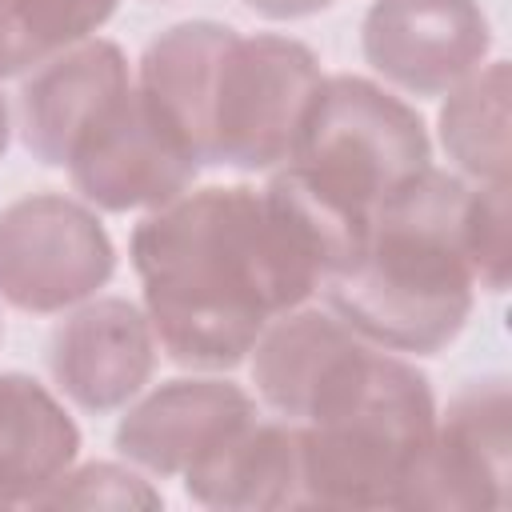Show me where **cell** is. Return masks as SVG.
I'll return each mask as SVG.
<instances>
[{
  "instance_id": "cell-1",
  "label": "cell",
  "mask_w": 512,
  "mask_h": 512,
  "mask_svg": "<svg viewBox=\"0 0 512 512\" xmlns=\"http://www.w3.org/2000/svg\"><path fill=\"white\" fill-rule=\"evenodd\" d=\"M128 252L152 336L184 368H236L276 316L324 284L264 192L248 184L180 192L132 228Z\"/></svg>"
},
{
  "instance_id": "cell-2",
  "label": "cell",
  "mask_w": 512,
  "mask_h": 512,
  "mask_svg": "<svg viewBox=\"0 0 512 512\" xmlns=\"http://www.w3.org/2000/svg\"><path fill=\"white\" fill-rule=\"evenodd\" d=\"M468 196L472 184L460 172L432 164L388 192L372 212L364 256L324 280L328 312L376 348L444 352L476 304L464 252Z\"/></svg>"
},
{
  "instance_id": "cell-3",
  "label": "cell",
  "mask_w": 512,
  "mask_h": 512,
  "mask_svg": "<svg viewBox=\"0 0 512 512\" xmlns=\"http://www.w3.org/2000/svg\"><path fill=\"white\" fill-rule=\"evenodd\" d=\"M436 428L428 376L356 340L316 384L300 420L304 508H396Z\"/></svg>"
},
{
  "instance_id": "cell-4",
  "label": "cell",
  "mask_w": 512,
  "mask_h": 512,
  "mask_svg": "<svg viewBox=\"0 0 512 512\" xmlns=\"http://www.w3.org/2000/svg\"><path fill=\"white\" fill-rule=\"evenodd\" d=\"M288 164L372 216L388 192L432 164V140L408 100L340 72L320 80Z\"/></svg>"
},
{
  "instance_id": "cell-5",
  "label": "cell",
  "mask_w": 512,
  "mask_h": 512,
  "mask_svg": "<svg viewBox=\"0 0 512 512\" xmlns=\"http://www.w3.org/2000/svg\"><path fill=\"white\" fill-rule=\"evenodd\" d=\"M324 72L304 40L232 32L208 96V156L236 172H272L292 160Z\"/></svg>"
},
{
  "instance_id": "cell-6",
  "label": "cell",
  "mask_w": 512,
  "mask_h": 512,
  "mask_svg": "<svg viewBox=\"0 0 512 512\" xmlns=\"http://www.w3.org/2000/svg\"><path fill=\"white\" fill-rule=\"evenodd\" d=\"M116 272V248L96 208L60 192H32L0 208V300L56 316L92 300Z\"/></svg>"
},
{
  "instance_id": "cell-7",
  "label": "cell",
  "mask_w": 512,
  "mask_h": 512,
  "mask_svg": "<svg viewBox=\"0 0 512 512\" xmlns=\"http://www.w3.org/2000/svg\"><path fill=\"white\" fill-rule=\"evenodd\" d=\"M512 496V396L504 376L464 384L412 464L396 508L496 512Z\"/></svg>"
},
{
  "instance_id": "cell-8",
  "label": "cell",
  "mask_w": 512,
  "mask_h": 512,
  "mask_svg": "<svg viewBox=\"0 0 512 512\" xmlns=\"http://www.w3.org/2000/svg\"><path fill=\"white\" fill-rule=\"evenodd\" d=\"M200 160L148 112L136 84L84 132L68 160L72 188L100 212L160 208L192 188Z\"/></svg>"
},
{
  "instance_id": "cell-9",
  "label": "cell",
  "mask_w": 512,
  "mask_h": 512,
  "mask_svg": "<svg viewBox=\"0 0 512 512\" xmlns=\"http://www.w3.org/2000/svg\"><path fill=\"white\" fill-rule=\"evenodd\" d=\"M364 60L408 96H444L472 76L492 28L480 0H376L360 24Z\"/></svg>"
},
{
  "instance_id": "cell-10",
  "label": "cell",
  "mask_w": 512,
  "mask_h": 512,
  "mask_svg": "<svg viewBox=\"0 0 512 512\" xmlns=\"http://www.w3.org/2000/svg\"><path fill=\"white\" fill-rule=\"evenodd\" d=\"M156 336L124 296H92L56 324L48 340V372L56 388L84 412H116L152 380Z\"/></svg>"
},
{
  "instance_id": "cell-11",
  "label": "cell",
  "mask_w": 512,
  "mask_h": 512,
  "mask_svg": "<svg viewBox=\"0 0 512 512\" xmlns=\"http://www.w3.org/2000/svg\"><path fill=\"white\" fill-rule=\"evenodd\" d=\"M256 416V400L216 376H180L136 400L116 424V452L152 476H184L228 432Z\"/></svg>"
},
{
  "instance_id": "cell-12",
  "label": "cell",
  "mask_w": 512,
  "mask_h": 512,
  "mask_svg": "<svg viewBox=\"0 0 512 512\" xmlns=\"http://www.w3.org/2000/svg\"><path fill=\"white\" fill-rule=\"evenodd\" d=\"M132 88L128 56L116 40L88 36L76 48L32 68L20 88V140L48 164L68 168L84 132Z\"/></svg>"
},
{
  "instance_id": "cell-13",
  "label": "cell",
  "mask_w": 512,
  "mask_h": 512,
  "mask_svg": "<svg viewBox=\"0 0 512 512\" xmlns=\"http://www.w3.org/2000/svg\"><path fill=\"white\" fill-rule=\"evenodd\" d=\"M184 492L204 508L224 512H276L304 508L300 424L248 420L204 452L184 476Z\"/></svg>"
},
{
  "instance_id": "cell-14",
  "label": "cell",
  "mask_w": 512,
  "mask_h": 512,
  "mask_svg": "<svg viewBox=\"0 0 512 512\" xmlns=\"http://www.w3.org/2000/svg\"><path fill=\"white\" fill-rule=\"evenodd\" d=\"M236 28L220 20H180L164 28L136 64V92L148 112L200 160L208 156V96L216 60Z\"/></svg>"
},
{
  "instance_id": "cell-15",
  "label": "cell",
  "mask_w": 512,
  "mask_h": 512,
  "mask_svg": "<svg viewBox=\"0 0 512 512\" xmlns=\"http://www.w3.org/2000/svg\"><path fill=\"white\" fill-rule=\"evenodd\" d=\"M80 428L24 372H0V508L32 504L76 464Z\"/></svg>"
},
{
  "instance_id": "cell-16",
  "label": "cell",
  "mask_w": 512,
  "mask_h": 512,
  "mask_svg": "<svg viewBox=\"0 0 512 512\" xmlns=\"http://www.w3.org/2000/svg\"><path fill=\"white\" fill-rule=\"evenodd\" d=\"M360 336L336 316L320 308H292L276 316L260 340L252 344V384L264 408L280 420L300 424L320 376L356 344Z\"/></svg>"
},
{
  "instance_id": "cell-17",
  "label": "cell",
  "mask_w": 512,
  "mask_h": 512,
  "mask_svg": "<svg viewBox=\"0 0 512 512\" xmlns=\"http://www.w3.org/2000/svg\"><path fill=\"white\" fill-rule=\"evenodd\" d=\"M508 96V60H492L448 88V100L440 108V148L476 184H508Z\"/></svg>"
},
{
  "instance_id": "cell-18",
  "label": "cell",
  "mask_w": 512,
  "mask_h": 512,
  "mask_svg": "<svg viewBox=\"0 0 512 512\" xmlns=\"http://www.w3.org/2000/svg\"><path fill=\"white\" fill-rule=\"evenodd\" d=\"M120 0H0V80L96 36Z\"/></svg>"
},
{
  "instance_id": "cell-19",
  "label": "cell",
  "mask_w": 512,
  "mask_h": 512,
  "mask_svg": "<svg viewBox=\"0 0 512 512\" xmlns=\"http://www.w3.org/2000/svg\"><path fill=\"white\" fill-rule=\"evenodd\" d=\"M164 496L128 464L92 460L80 468H68L40 500L36 508H148L156 512Z\"/></svg>"
},
{
  "instance_id": "cell-20",
  "label": "cell",
  "mask_w": 512,
  "mask_h": 512,
  "mask_svg": "<svg viewBox=\"0 0 512 512\" xmlns=\"http://www.w3.org/2000/svg\"><path fill=\"white\" fill-rule=\"evenodd\" d=\"M464 252L476 288L504 292L512 268V236H508V184H476L464 216Z\"/></svg>"
},
{
  "instance_id": "cell-21",
  "label": "cell",
  "mask_w": 512,
  "mask_h": 512,
  "mask_svg": "<svg viewBox=\"0 0 512 512\" xmlns=\"http://www.w3.org/2000/svg\"><path fill=\"white\" fill-rule=\"evenodd\" d=\"M244 4L264 20H304L324 12L332 0H244Z\"/></svg>"
},
{
  "instance_id": "cell-22",
  "label": "cell",
  "mask_w": 512,
  "mask_h": 512,
  "mask_svg": "<svg viewBox=\"0 0 512 512\" xmlns=\"http://www.w3.org/2000/svg\"><path fill=\"white\" fill-rule=\"evenodd\" d=\"M8 136H12V116H8V100H4V92H0V160H4V152H8Z\"/></svg>"
},
{
  "instance_id": "cell-23",
  "label": "cell",
  "mask_w": 512,
  "mask_h": 512,
  "mask_svg": "<svg viewBox=\"0 0 512 512\" xmlns=\"http://www.w3.org/2000/svg\"><path fill=\"white\" fill-rule=\"evenodd\" d=\"M0 336H4V328H0Z\"/></svg>"
}]
</instances>
